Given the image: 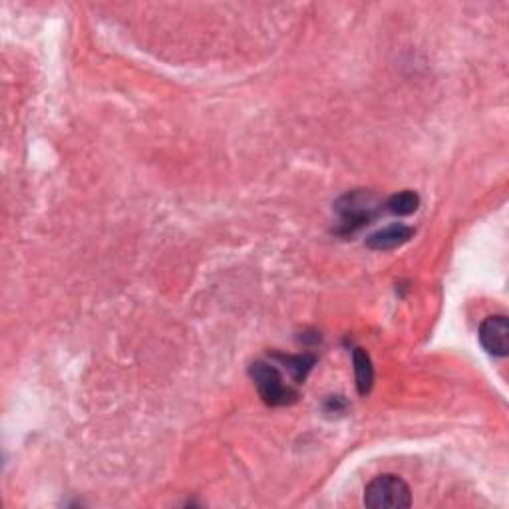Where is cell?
<instances>
[{"instance_id":"cell-1","label":"cell","mask_w":509,"mask_h":509,"mask_svg":"<svg viewBox=\"0 0 509 509\" xmlns=\"http://www.w3.org/2000/svg\"><path fill=\"white\" fill-rule=\"evenodd\" d=\"M249 374H251V378L265 404L287 406L293 404V402H297L299 392L294 390L291 384L284 382L281 370L276 369V364L267 361H257L251 364Z\"/></svg>"},{"instance_id":"cell-2","label":"cell","mask_w":509,"mask_h":509,"mask_svg":"<svg viewBox=\"0 0 509 509\" xmlns=\"http://www.w3.org/2000/svg\"><path fill=\"white\" fill-rule=\"evenodd\" d=\"M364 505L370 509H402L412 505L408 484L394 473H382L364 489Z\"/></svg>"},{"instance_id":"cell-3","label":"cell","mask_w":509,"mask_h":509,"mask_svg":"<svg viewBox=\"0 0 509 509\" xmlns=\"http://www.w3.org/2000/svg\"><path fill=\"white\" fill-rule=\"evenodd\" d=\"M336 211L341 213L344 227L348 231H354L366 223H370L374 219V208H372V198L366 193H348L344 198L336 203Z\"/></svg>"},{"instance_id":"cell-4","label":"cell","mask_w":509,"mask_h":509,"mask_svg":"<svg viewBox=\"0 0 509 509\" xmlns=\"http://www.w3.org/2000/svg\"><path fill=\"white\" fill-rule=\"evenodd\" d=\"M479 343L484 351L497 359H504L509 351V323L505 315L488 317L479 327Z\"/></svg>"},{"instance_id":"cell-5","label":"cell","mask_w":509,"mask_h":509,"mask_svg":"<svg viewBox=\"0 0 509 509\" xmlns=\"http://www.w3.org/2000/svg\"><path fill=\"white\" fill-rule=\"evenodd\" d=\"M414 227L404 225V223H394V225H388L377 231V233H372L366 239V247L372 249V251H392V249H398L408 243V241L414 237Z\"/></svg>"},{"instance_id":"cell-6","label":"cell","mask_w":509,"mask_h":509,"mask_svg":"<svg viewBox=\"0 0 509 509\" xmlns=\"http://www.w3.org/2000/svg\"><path fill=\"white\" fill-rule=\"evenodd\" d=\"M352 362H354V374H356V388H359L361 394H369L374 384V366L370 356L362 348H354L352 352Z\"/></svg>"},{"instance_id":"cell-7","label":"cell","mask_w":509,"mask_h":509,"mask_svg":"<svg viewBox=\"0 0 509 509\" xmlns=\"http://www.w3.org/2000/svg\"><path fill=\"white\" fill-rule=\"evenodd\" d=\"M418 208H420V195L416 191H410V190L394 193L386 201V209L390 213H394V216H400V217L412 216L414 211H418Z\"/></svg>"},{"instance_id":"cell-8","label":"cell","mask_w":509,"mask_h":509,"mask_svg":"<svg viewBox=\"0 0 509 509\" xmlns=\"http://www.w3.org/2000/svg\"><path fill=\"white\" fill-rule=\"evenodd\" d=\"M276 361H281L287 370L291 372V377L294 378V382H302L307 378V374L310 372L312 366H315L317 359L310 354H302V356H284V354H275Z\"/></svg>"}]
</instances>
